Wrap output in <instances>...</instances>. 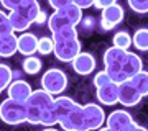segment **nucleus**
<instances>
[{"label": "nucleus", "mask_w": 148, "mask_h": 131, "mask_svg": "<svg viewBox=\"0 0 148 131\" xmlns=\"http://www.w3.org/2000/svg\"><path fill=\"white\" fill-rule=\"evenodd\" d=\"M0 120L7 125H20L27 121V102L5 98L0 103Z\"/></svg>", "instance_id": "nucleus-2"}, {"label": "nucleus", "mask_w": 148, "mask_h": 131, "mask_svg": "<svg viewBox=\"0 0 148 131\" xmlns=\"http://www.w3.org/2000/svg\"><path fill=\"white\" fill-rule=\"evenodd\" d=\"M132 44L137 51H148V28H138L133 33Z\"/></svg>", "instance_id": "nucleus-20"}, {"label": "nucleus", "mask_w": 148, "mask_h": 131, "mask_svg": "<svg viewBox=\"0 0 148 131\" xmlns=\"http://www.w3.org/2000/svg\"><path fill=\"white\" fill-rule=\"evenodd\" d=\"M97 100L102 105H115L119 103V84L110 82V84L99 87L97 89Z\"/></svg>", "instance_id": "nucleus-13"}, {"label": "nucleus", "mask_w": 148, "mask_h": 131, "mask_svg": "<svg viewBox=\"0 0 148 131\" xmlns=\"http://www.w3.org/2000/svg\"><path fill=\"white\" fill-rule=\"evenodd\" d=\"M59 12H63L64 16H66V18L71 21V25H74V26H77L81 23V20H82V10H81L77 5H74V3L61 8Z\"/></svg>", "instance_id": "nucleus-22"}, {"label": "nucleus", "mask_w": 148, "mask_h": 131, "mask_svg": "<svg viewBox=\"0 0 148 131\" xmlns=\"http://www.w3.org/2000/svg\"><path fill=\"white\" fill-rule=\"evenodd\" d=\"M66 26H74V25H71V21L64 16L63 12L54 10V13L48 18V28H49L51 35L61 31V30H63V28H66Z\"/></svg>", "instance_id": "nucleus-19"}, {"label": "nucleus", "mask_w": 148, "mask_h": 131, "mask_svg": "<svg viewBox=\"0 0 148 131\" xmlns=\"http://www.w3.org/2000/svg\"><path fill=\"white\" fill-rule=\"evenodd\" d=\"M76 107H79V103H76L73 98H69V97H64V95H58V97H54V103H53V108L56 111V115L58 118L61 120L63 116H66L69 111H73Z\"/></svg>", "instance_id": "nucleus-16"}, {"label": "nucleus", "mask_w": 148, "mask_h": 131, "mask_svg": "<svg viewBox=\"0 0 148 131\" xmlns=\"http://www.w3.org/2000/svg\"><path fill=\"white\" fill-rule=\"evenodd\" d=\"M128 5L135 13H148V0H128Z\"/></svg>", "instance_id": "nucleus-30"}, {"label": "nucleus", "mask_w": 148, "mask_h": 131, "mask_svg": "<svg viewBox=\"0 0 148 131\" xmlns=\"http://www.w3.org/2000/svg\"><path fill=\"white\" fill-rule=\"evenodd\" d=\"M43 131H59V130H56V128H51V126H48L46 130H43Z\"/></svg>", "instance_id": "nucleus-37"}, {"label": "nucleus", "mask_w": 148, "mask_h": 131, "mask_svg": "<svg viewBox=\"0 0 148 131\" xmlns=\"http://www.w3.org/2000/svg\"><path fill=\"white\" fill-rule=\"evenodd\" d=\"M143 95L135 89V85L130 80H125L119 85V103L123 107H135L142 102Z\"/></svg>", "instance_id": "nucleus-8"}, {"label": "nucleus", "mask_w": 148, "mask_h": 131, "mask_svg": "<svg viewBox=\"0 0 148 131\" xmlns=\"http://www.w3.org/2000/svg\"><path fill=\"white\" fill-rule=\"evenodd\" d=\"M127 52L125 49H120V48H107L106 52H104V66H106V71L109 74L112 82L120 85L122 82L128 80L127 75L123 74V64H125V59H127Z\"/></svg>", "instance_id": "nucleus-1"}, {"label": "nucleus", "mask_w": 148, "mask_h": 131, "mask_svg": "<svg viewBox=\"0 0 148 131\" xmlns=\"http://www.w3.org/2000/svg\"><path fill=\"white\" fill-rule=\"evenodd\" d=\"M112 41H114V46L115 48H120V49H125V51H128V48L132 46V36L127 31L115 33L114 38H112Z\"/></svg>", "instance_id": "nucleus-24"}, {"label": "nucleus", "mask_w": 148, "mask_h": 131, "mask_svg": "<svg viewBox=\"0 0 148 131\" xmlns=\"http://www.w3.org/2000/svg\"><path fill=\"white\" fill-rule=\"evenodd\" d=\"M114 3H117V0H95L94 7L95 8H99V10H106L107 7L114 5Z\"/></svg>", "instance_id": "nucleus-33"}, {"label": "nucleus", "mask_w": 148, "mask_h": 131, "mask_svg": "<svg viewBox=\"0 0 148 131\" xmlns=\"http://www.w3.org/2000/svg\"><path fill=\"white\" fill-rule=\"evenodd\" d=\"M18 51V38L15 33L0 35V58H10Z\"/></svg>", "instance_id": "nucleus-15"}, {"label": "nucleus", "mask_w": 148, "mask_h": 131, "mask_svg": "<svg viewBox=\"0 0 148 131\" xmlns=\"http://www.w3.org/2000/svg\"><path fill=\"white\" fill-rule=\"evenodd\" d=\"M18 52L27 58L38 52V38L32 33H23L18 36Z\"/></svg>", "instance_id": "nucleus-14"}, {"label": "nucleus", "mask_w": 148, "mask_h": 131, "mask_svg": "<svg viewBox=\"0 0 148 131\" xmlns=\"http://www.w3.org/2000/svg\"><path fill=\"white\" fill-rule=\"evenodd\" d=\"M54 51V41L53 38H48V36H43L38 39V52L46 56V54H51Z\"/></svg>", "instance_id": "nucleus-26"}, {"label": "nucleus", "mask_w": 148, "mask_h": 131, "mask_svg": "<svg viewBox=\"0 0 148 131\" xmlns=\"http://www.w3.org/2000/svg\"><path fill=\"white\" fill-rule=\"evenodd\" d=\"M53 103H54V95H51L45 89L33 90V94L27 100V105L35 107V108H40V110H48V108L53 107Z\"/></svg>", "instance_id": "nucleus-12"}, {"label": "nucleus", "mask_w": 148, "mask_h": 131, "mask_svg": "<svg viewBox=\"0 0 148 131\" xmlns=\"http://www.w3.org/2000/svg\"><path fill=\"white\" fill-rule=\"evenodd\" d=\"M21 66H23V71L28 75H35V74H38L41 71V61H40V58H35V56L25 58V61H23Z\"/></svg>", "instance_id": "nucleus-23"}, {"label": "nucleus", "mask_w": 148, "mask_h": 131, "mask_svg": "<svg viewBox=\"0 0 148 131\" xmlns=\"http://www.w3.org/2000/svg\"><path fill=\"white\" fill-rule=\"evenodd\" d=\"M94 2H95V0H73V3H74V5H77L81 10H86V8L94 7Z\"/></svg>", "instance_id": "nucleus-34"}, {"label": "nucleus", "mask_w": 148, "mask_h": 131, "mask_svg": "<svg viewBox=\"0 0 148 131\" xmlns=\"http://www.w3.org/2000/svg\"><path fill=\"white\" fill-rule=\"evenodd\" d=\"M140 71H143V62L140 56L135 54V52H127V59H125V64H123V74L127 75V79H132Z\"/></svg>", "instance_id": "nucleus-17"}, {"label": "nucleus", "mask_w": 148, "mask_h": 131, "mask_svg": "<svg viewBox=\"0 0 148 131\" xmlns=\"http://www.w3.org/2000/svg\"><path fill=\"white\" fill-rule=\"evenodd\" d=\"M133 85H135V89L143 95V97H147L148 95V72L147 71H140L138 74H135L132 79H128Z\"/></svg>", "instance_id": "nucleus-21"}, {"label": "nucleus", "mask_w": 148, "mask_h": 131, "mask_svg": "<svg viewBox=\"0 0 148 131\" xmlns=\"http://www.w3.org/2000/svg\"><path fill=\"white\" fill-rule=\"evenodd\" d=\"M48 2H49V5L53 7L54 10H61V8L73 3V0H48Z\"/></svg>", "instance_id": "nucleus-32"}, {"label": "nucleus", "mask_w": 148, "mask_h": 131, "mask_svg": "<svg viewBox=\"0 0 148 131\" xmlns=\"http://www.w3.org/2000/svg\"><path fill=\"white\" fill-rule=\"evenodd\" d=\"M127 131H148V130H147V128H145V126L138 125V123H133V125L130 126V128H128Z\"/></svg>", "instance_id": "nucleus-36"}, {"label": "nucleus", "mask_w": 148, "mask_h": 131, "mask_svg": "<svg viewBox=\"0 0 148 131\" xmlns=\"http://www.w3.org/2000/svg\"><path fill=\"white\" fill-rule=\"evenodd\" d=\"M8 33H15L10 25L8 15L3 13V10H0V35H8Z\"/></svg>", "instance_id": "nucleus-29"}, {"label": "nucleus", "mask_w": 148, "mask_h": 131, "mask_svg": "<svg viewBox=\"0 0 148 131\" xmlns=\"http://www.w3.org/2000/svg\"><path fill=\"white\" fill-rule=\"evenodd\" d=\"M71 64H73V69L76 74L89 75V74L94 72V69H95V58L90 52H79Z\"/></svg>", "instance_id": "nucleus-10"}, {"label": "nucleus", "mask_w": 148, "mask_h": 131, "mask_svg": "<svg viewBox=\"0 0 148 131\" xmlns=\"http://www.w3.org/2000/svg\"><path fill=\"white\" fill-rule=\"evenodd\" d=\"M8 20H10V25L13 28V31H25L30 25H33L32 20L20 10L10 12L8 13Z\"/></svg>", "instance_id": "nucleus-18"}, {"label": "nucleus", "mask_w": 148, "mask_h": 131, "mask_svg": "<svg viewBox=\"0 0 148 131\" xmlns=\"http://www.w3.org/2000/svg\"><path fill=\"white\" fill-rule=\"evenodd\" d=\"M123 15H125V12H123L122 5H119V3H114V5L107 7L106 10H102V13H101L102 30L109 31L112 28H115L117 25H120L123 21Z\"/></svg>", "instance_id": "nucleus-7"}, {"label": "nucleus", "mask_w": 148, "mask_h": 131, "mask_svg": "<svg viewBox=\"0 0 148 131\" xmlns=\"http://www.w3.org/2000/svg\"><path fill=\"white\" fill-rule=\"evenodd\" d=\"M82 111H84L86 121H87V126H89V131H97L101 130L102 125L106 123V113L102 110V107L95 103H86L82 105Z\"/></svg>", "instance_id": "nucleus-6"}, {"label": "nucleus", "mask_w": 148, "mask_h": 131, "mask_svg": "<svg viewBox=\"0 0 148 131\" xmlns=\"http://www.w3.org/2000/svg\"><path fill=\"white\" fill-rule=\"evenodd\" d=\"M12 79H13L12 69L7 64H0V94L8 89V85L12 84Z\"/></svg>", "instance_id": "nucleus-25"}, {"label": "nucleus", "mask_w": 148, "mask_h": 131, "mask_svg": "<svg viewBox=\"0 0 148 131\" xmlns=\"http://www.w3.org/2000/svg\"><path fill=\"white\" fill-rule=\"evenodd\" d=\"M79 52H82V44H81L79 38H73V39H56L54 41L53 54L61 62H73L74 58Z\"/></svg>", "instance_id": "nucleus-4"}, {"label": "nucleus", "mask_w": 148, "mask_h": 131, "mask_svg": "<svg viewBox=\"0 0 148 131\" xmlns=\"http://www.w3.org/2000/svg\"><path fill=\"white\" fill-rule=\"evenodd\" d=\"M30 2H33V0H0L2 7H3L5 10H8V12L18 10L20 7L27 5V3H30Z\"/></svg>", "instance_id": "nucleus-28"}, {"label": "nucleus", "mask_w": 148, "mask_h": 131, "mask_svg": "<svg viewBox=\"0 0 148 131\" xmlns=\"http://www.w3.org/2000/svg\"><path fill=\"white\" fill-rule=\"evenodd\" d=\"M7 94H8V97L13 98V100L27 102V100L30 98V95L33 94V90H32V85L28 84L27 80H23V79H16V80H13V82L8 85Z\"/></svg>", "instance_id": "nucleus-11"}, {"label": "nucleus", "mask_w": 148, "mask_h": 131, "mask_svg": "<svg viewBox=\"0 0 148 131\" xmlns=\"http://www.w3.org/2000/svg\"><path fill=\"white\" fill-rule=\"evenodd\" d=\"M45 21H48V16H46V12L41 10L40 13H38V16H36V20H35V23H36V25H43Z\"/></svg>", "instance_id": "nucleus-35"}, {"label": "nucleus", "mask_w": 148, "mask_h": 131, "mask_svg": "<svg viewBox=\"0 0 148 131\" xmlns=\"http://www.w3.org/2000/svg\"><path fill=\"white\" fill-rule=\"evenodd\" d=\"M73 38H77V30H76V26H66L61 31L53 35L54 41H56V39H73Z\"/></svg>", "instance_id": "nucleus-27"}, {"label": "nucleus", "mask_w": 148, "mask_h": 131, "mask_svg": "<svg viewBox=\"0 0 148 131\" xmlns=\"http://www.w3.org/2000/svg\"><path fill=\"white\" fill-rule=\"evenodd\" d=\"M132 115L125 110H114L110 115L106 118V125L107 128H110L114 131H127L130 126L133 125Z\"/></svg>", "instance_id": "nucleus-9"}, {"label": "nucleus", "mask_w": 148, "mask_h": 131, "mask_svg": "<svg viewBox=\"0 0 148 131\" xmlns=\"http://www.w3.org/2000/svg\"><path fill=\"white\" fill-rule=\"evenodd\" d=\"M92 82H94L95 89H99V87H104V85L110 84L112 80H110V77H109V74H107L106 71H101V72H97V74L94 75Z\"/></svg>", "instance_id": "nucleus-31"}, {"label": "nucleus", "mask_w": 148, "mask_h": 131, "mask_svg": "<svg viewBox=\"0 0 148 131\" xmlns=\"http://www.w3.org/2000/svg\"><path fill=\"white\" fill-rule=\"evenodd\" d=\"M41 89H45L54 97L61 95L68 89V75H66V72L56 67L48 69L41 77Z\"/></svg>", "instance_id": "nucleus-3"}, {"label": "nucleus", "mask_w": 148, "mask_h": 131, "mask_svg": "<svg viewBox=\"0 0 148 131\" xmlns=\"http://www.w3.org/2000/svg\"><path fill=\"white\" fill-rule=\"evenodd\" d=\"M64 131H89L87 121H86L82 105L76 107L73 111H69L66 116H63L58 123Z\"/></svg>", "instance_id": "nucleus-5"}, {"label": "nucleus", "mask_w": 148, "mask_h": 131, "mask_svg": "<svg viewBox=\"0 0 148 131\" xmlns=\"http://www.w3.org/2000/svg\"><path fill=\"white\" fill-rule=\"evenodd\" d=\"M97 131H114V130H110V128H107L106 126V128H101V130H97Z\"/></svg>", "instance_id": "nucleus-38"}]
</instances>
